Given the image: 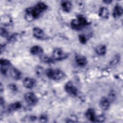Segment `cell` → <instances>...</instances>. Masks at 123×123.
Wrapping results in <instances>:
<instances>
[{
    "label": "cell",
    "instance_id": "10",
    "mask_svg": "<svg viewBox=\"0 0 123 123\" xmlns=\"http://www.w3.org/2000/svg\"><path fill=\"white\" fill-rule=\"evenodd\" d=\"M75 60L77 65L80 66H84L87 63V60L86 58L81 55H76L75 57Z\"/></svg>",
    "mask_w": 123,
    "mask_h": 123
},
{
    "label": "cell",
    "instance_id": "30",
    "mask_svg": "<svg viewBox=\"0 0 123 123\" xmlns=\"http://www.w3.org/2000/svg\"><path fill=\"white\" fill-rule=\"evenodd\" d=\"M103 2H105V3L109 4V3H110L112 1H111V0H104V1H103Z\"/></svg>",
    "mask_w": 123,
    "mask_h": 123
},
{
    "label": "cell",
    "instance_id": "19",
    "mask_svg": "<svg viewBox=\"0 0 123 123\" xmlns=\"http://www.w3.org/2000/svg\"><path fill=\"white\" fill-rule=\"evenodd\" d=\"M40 59L41 61L44 63H50L53 62V58H51L48 55H43V54L40 56Z\"/></svg>",
    "mask_w": 123,
    "mask_h": 123
},
{
    "label": "cell",
    "instance_id": "9",
    "mask_svg": "<svg viewBox=\"0 0 123 123\" xmlns=\"http://www.w3.org/2000/svg\"><path fill=\"white\" fill-rule=\"evenodd\" d=\"M123 13V9L122 7L119 4H116L113 10L112 16L114 18H118L121 17Z\"/></svg>",
    "mask_w": 123,
    "mask_h": 123
},
{
    "label": "cell",
    "instance_id": "11",
    "mask_svg": "<svg viewBox=\"0 0 123 123\" xmlns=\"http://www.w3.org/2000/svg\"><path fill=\"white\" fill-rule=\"evenodd\" d=\"M99 106L103 110H107L110 106V101L106 97H102L99 101Z\"/></svg>",
    "mask_w": 123,
    "mask_h": 123
},
{
    "label": "cell",
    "instance_id": "24",
    "mask_svg": "<svg viewBox=\"0 0 123 123\" xmlns=\"http://www.w3.org/2000/svg\"><path fill=\"white\" fill-rule=\"evenodd\" d=\"M78 38H79V41L82 44H85V43H86V42L87 41V39H86V37L83 34H81V35H79Z\"/></svg>",
    "mask_w": 123,
    "mask_h": 123
},
{
    "label": "cell",
    "instance_id": "26",
    "mask_svg": "<svg viewBox=\"0 0 123 123\" xmlns=\"http://www.w3.org/2000/svg\"><path fill=\"white\" fill-rule=\"evenodd\" d=\"M105 117L103 115H99V116H97L96 122H103L105 120Z\"/></svg>",
    "mask_w": 123,
    "mask_h": 123
},
{
    "label": "cell",
    "instance_id": "6",
    "mask_svg": "<svg viewBox=\"0 0 123 123\" xmlns=\"http://www.w3.org/2000/svg\"><path fill=\"white\" fill-rule=\"evenodd\" d=\"M33 34L36 38L39 39H46L48 37L43 30L38 27H34L33 28Z\"/></svg>",
    "mask_w": 123,
    "mask_h": 123
},
{
    "label": "cell",
    "instance_id": "16",
    "mask_svg": "<svg viewBox=\"0 0 123 123\" xmlns=\"http://www.w3.org/2000/svg\"><path fill=\"white\" fill-rule=\"evenodd\" d=\"M22 106V104L20 102L17 101L15 102L14 103H12L11 104L8 108V110L10 112H12L14 111H17L21 108Z\"/></svg>",
    "mask_w": 123,
    "mask_h": 123
},
{
    "label": "cell",
    "instance_id": "20",
    "mask_svg": "<svg viewBox=\"0 0 123 123\" xmlns=\"http://www.w3.org/2000/svg\"><path fill=\"white\" fill-rule=\"evenodd\" d=\"M12 22V19L9 16L6 15L1 17V23L4 25H8L10 24Z\"/></svg>",
    "mask_w": 123,
    "mask_h": 123
},
{
    "label": "cell",
    "instance_id": "2",
    "mask_svg": "<svg viewBox=\"0 0 123 123\" xmlns=\"http://www.w3.org/2000/svg\"><path fill=\"white\" fill-rule=\"evenodd\" d=\"M46 74L49 79L54 80H60L62 79L65 74L60 69L48 68L46 70Z\"/></svg>",
    "mask_w": 123,
    "mask_h": 123
},
{
    "label": "cell",
    "instance_id": "22",
    "mask_svg": "<svg viewBox=\"0 0 123 123\" xmlns=\"http://www.w3.org/2000/svg\"><path fill=\"white\" fill-rule=\"evenodd\" d=\"M0 35L1 37H8L9 36V33L7 31V30L6 29H5L4 28H2L1 27L0 29Z\"/></svg>",
    "mask_w": 123,
    "mask_h": 123
},
{
    "label": "cell",
    "instance_id": "4",
    "mask_svg": "<svg viewBox=\"0 0 123 123\" xmlns=\"http://www.w3.org/2000/svg\"><path fill=\"white\" fill-rule=\"evenodd\" d=\"M65 91L71 96H76L78 94V90L76 87L71 81L67 82L64 86Z\"/></svg>",
    "mask_w": 123,
    "mask_h": 123
},
{
    "label": "cell",
    "instance_id": "5",
    "mask_svg": "<svg viewBox=\"0 0 123 123\" xmlns=\"http://www.w3.org/2000/svg\"><path fill=\"white\" fill-rule=\"evenodd\" d=\"M25 102L30 106H35L38 102V98L36 95L32 92L26 93L24 96Z\"/></svg>",
    "mask_w": 123,
    "mask_h": 123
},
{
    "label": "cell",
    "instance_id": "29",
    "mask_svg": "<svg viewBox=\"0 0 123 123\" xmlns=\"http://www.w3.org/2000/svg\"><path fill=\"white\" fill-rule=\"evenodd\" d=\"M3 104H4V100H3V98H0V105H1V106L2 105H3Z\"/></svg>",
    "mask_w": 123,
    "mask_h": 123
},
{
    "label": "cell",
    "instance_id": "28",
    "mask_svg": "<svg viewBox=\"0 0 123 123\" xmlns=\"http://www.w3.org/2000/svg\"><path fill=\"white\" fill-rule=\"evenodd\" d=\"M48 117L45 114H42L39 117V120L41 122H46L47 121Z\"/></svg>",
    "mask_w": 123,
    "mask_h": 123
},
{
    "label": "cell",
    "instance_id": "15",
    "mask_svg": "<svg viewBox=\"0 0 123 123\" xmlns=\"http://www.w3.org/2000/svg\"><path fill=\"white\" fill-rule=\"evenodd\" d=\"M100 17L103 19H108L109 17V12L108 9L105 7H101L98 12Z\"/></svg>",
    "mask_w": 123,
    "mask_h": 123
},
{
    "label": "cell",
    "instance_id": "21",
    "mask_svg": "<svg viewBox=\"0 0 123 123\" xmlns=\"http://www.w3.org/2000/svg\"><path fill=\"white\" fill-rule=\"evenodd\" d=\"M10 62L5 59H1L0 61V66H4V67H9L11 65Z\"/></svg>",
    "mask_w": 123,
    "mask_h": 123
},
{
    "label": "cell",
    "instance_id": "8",
    "mask_svg": "<svg viewBox=\"0 0 123 123\" xmlns=\"http://www.w3.org/2000/svg\"><path fill=\"white\" fill-rule=\"evenodd\" d=\"M23 84L25 88L31 89L34 87L36 84V81L33 78L26 77L24 79Z\"/></svg>",
    "mask_w": 123,
    "mask_h": 123
},
{
    "label": "cell",
    "instance_id": "18",
    "mask_svg": "<svg viewBox=\"0 0 123 123\" xmlns=\"http://www.w3.org/2000/svg\"><path fill=\"white\" fill-rule=\"evenodd\" d=\"M71 26L73 29L76 30H80L83 28L81 25L80 24V23H79L77 18L74 19L71 21Z\"/></svg>",
    "mask_w": 123,
    "mask_h": 123
},
{
    "label": "cell",
    "instance_id": "14",
    "mask_svg": "<svg viewBox=\"0 0 123 123\" xmlns=\"http://www.w3.org/2000/svg\"><path fill=\"white\" fill-rule=\"evenodd\" d=\"M61 6L63 11L65 12H69L72 9V4L70 1L64 0L62 1Z\"/></svg>",
    "mask_w": 123,
    "mask_h": 123
},
{
    "label": "cell",
    "instance_id": "7",
    "mask_svg": "<svg viewBox=\"0 0 123 123\" xmlns=\"http://www.w3.org/2000/svg\"><path fill=\"white\" fill-rule=\"evenodd\" d=\"M86 118L92 122H96L97 116L94 109L90 108L88 109L85 113Z\"/></svg>",
    "mask_w": 123,
    "mask_h": 123
},
{
    "label": "cell",
    "instance_id": "12",
    "mask_svg": "<svg viewBox=\"0 0 123 123\" xmlns=\"http://www.w3.org/2000/svg\"><path fill=\"white\" fill-rule=\"evenodd\" d=\"M30 53L33 55L40 56L43 53V49L40 46L35 45L30 49Z\"/></svg>",
    "mask_w": 123,
    "mask_h": 123
},
{
    "label": "cell",
    "instance_id": "27",
    "mask_svg": "<svg viewBox=\"0 0 123 123\" xmlns=\"http://www.w3.org/2000/svg\"><path fill=\"white\" fill-rule=\"evenodd\" d=\"M9 89L12 91H16L17 90V87L14 84H10L8 86Z\"/></svg>",
    "mask_w": 123,
    "mask_h": 123
},
{
    "label": "cell",
    "instance_id": "3",
    "mask_svg": "<svg viewBox=\"0 0 123 123\" xmlns=\"http://www.w3.org/2000/svg\"><path fill=\"white\" fill-rule=\"evenodd\" d=\"M68 56V54L60 48H56L53 51L52 58L56 61H62Z\"/></svg>",
    "mask_w": 123,
    "mask_h": 123
},
{
    "label": "cell",
    "instance_id": "23",
    "mask_svg": "<svg viewBox=\"0 0 123 123\" xmlns=\"http://www.w3.org/2000/svg\"><path fill=\"white\" fill-rule=\"evenodd\" d=\"M120 55H115L111 60V64L115 65L116 63H117L120 61Z\"/></svg>",
    "mask_w": 123,
    "mask_h": 123
},
{
    "label": "cell",
    "instance_id": "1",
    "mask_svg": "<svg viewBox=\"0 0 123 123\" xmlns=\"http://www.w3.org/2000/svg\"><path fill=\"white\" fill-rule=\"evenodd\" d=\"M42 12L36 5L27 8L25 11V18L28 21H32L39 17Z\"/></svg>",
    "mask_w": 123,
    "mask_h": 123
},
{
    "label": "cell",
    "instance_id": "13",
    "mask_svg": "<svg viewBox=\"0 0 123 123\" xmlns=\"http://www.w3.org/2000/svg\"><path fill=\"white\" fill-rule=\"evenodd\" d=\"M10 74L12 78L15 80L20 79L22 76V74L17 69L12 67L10 70Z\"/></svg>",
    "mask_w": 123,
    "mask_h": 123
},
{
    "label": "cell",
    "instance_id": "25",
    "mask_svg": "<svg viewBox=\"0 0 123 123\" xmlns=\"http://www.w3.org/2000/svg\"><path fill=\"white\" fill-rule=\"evenodd\" d=\"M18 38V35L17 34H12V36H10L9 37V40L10 42H14L16 41V40Z\"/></svg>",
    "mask_w": 123,
    "mask_h": 123
},
{
    "label": "cell",
    "instance_id": "17",
    "mask_svg": "<svg viewBox=\"0 0 123 123\" xmlns=\"http://www.w3.org/2000/svg\"><path fill=\"white\" fill-rule=\"evenodd\" d=\"M95 51L98 55L102 56L106 54L107 52V48L104 45H100L96 47Z\"/></svg>",
    "mask_w": 123,
    "mask_h": 123
}]
</instances>
